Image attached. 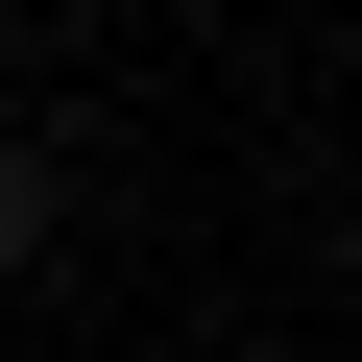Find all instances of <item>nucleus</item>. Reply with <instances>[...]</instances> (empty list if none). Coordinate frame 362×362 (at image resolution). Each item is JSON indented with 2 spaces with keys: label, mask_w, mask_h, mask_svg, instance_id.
Returning <instances> with one entry per match:
<instances>
[{
  "label": "nucleus",
  "mask_w": 362,
  "mask_h": 362,
  "mask_svg": "<svg viewBox=\"0 0 362 362\" xmlns=\"http://www.w3.org/2000/svg\"><path fill=\"white\" fill-rule=\"evenodd\" d=\"M0 242H49V169H25V145H0Z\"/></svg>",
  "instance_id": "obj_1"
}]
</instances>
